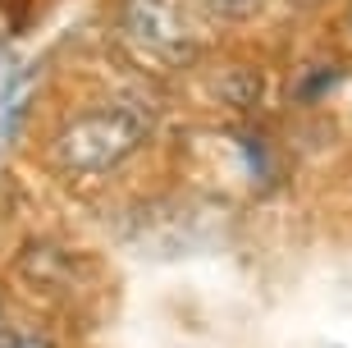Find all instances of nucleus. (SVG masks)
<instances>
[{"label":"nucleus","instance_id":"obj_2","mask_svg":"<svg viewBox=\"0 0 352 348\" xmlns=\"http://www.w3.org/2000/svg\"><path fill=\"white\" fill-rule=\"evenodd\" d=\"M119 32L142 60L160 69H188L201 55V32L183 0H124Z\"/></svg>","mask_w":352,"mask_h":348},{"label":"nucleus","instance_id":"obj_3","mask_svg":"<svg viewBox=\"0 0 352 348\" xmlns=\"http://www.w3.org/2000/svg\"><path fill=\"white\" fill-rule=\"evenodd\" d=\"M215 88L224 92L229 105H243V110H248V105H256V96H261V78L252 74V69H224Z\"/></svg>","mask_w":352,"mask_h":348},{"label":"nucleus","instance_id":"obj_4","mask_svg":"<svg viewBox=\"0 0 352 348\" xmlns=\"http://www.w3.org/2000/svg\"><path fill=\"white\" fill-rule=\"evenodd\" d=\"M188 5L206 19H220V23H243L261 10V0H188Z\"/></svg>","mask_w":352,"mask_h":348},{"label":"nucleus","instance_id":"obj_5","mask_svg":"<svg viewBox=\"0 0 352 348\" xmlns=\"http://www.w3.org/2000/svg\"><path fill=\"white\" fill-rule=\"evenodd\" d=\"M329 83H339V69H316V74H307L298 83V96L302 101H316V96H325Z\"/></svg>","mask_w":352,"mask_h":348},{"label":"nucleus","instance_id":"obj_6","mask_svg":"<svg viewBox=\"0 0 352 348\" xmlns=\"http://www.w3.org/2000/svg\"><path fill=\"white\" fill-rule=\"evenodd\" d=\"M288 5H316V0H288Z\"/></svg>","mask_w":352,"mask_h":348},{"label":"nucleus","instance_id":"obj_1","mask_svg":"<svg viewBox=\"0 0 352 348\" xmlns=\"http://www.w3.org/2000/svg\"><path fill=\"white\" fill-rule=\"evenodd\" d=\"M146 142V110L129 101H101L74 115L51 142V161L65 174H110Z\"/></svg>","mask_w":352,"mask_h":348}]
</instances>
